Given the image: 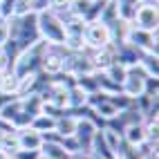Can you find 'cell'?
<instances>
[{
    "instance_id": "9c48e42d",
    "label": "cell",
    "mask_w": 159,
    "mask_h": 159,
    "mask_svg": "<svg viewBox=\"0 0 159 159\" xmlns=\"http://www.w3.org/2000/svg\"><path fill=\"white\" fill-rule=\"evenodd\" d=\"M16 132H18L20 150H40V146H43V134H38L31 128H23V130H16Z\"/></svg>"
},
{
    "instance_id": "6da1fadb",
    "label": "cell",
    "mask_w": 159,
    "mask_h": 159,
    "mask_svg": "<svg viewBox=\"0 0 159 159\" xmlns=\"http://www.w3.org/2000/svg\"><path fill=\"white\" fill-rule=\"evenodd\" d=\"M36 25H38V36L47 45H63L65 43V25L56 11H40L36 14Z\"/></svg>"
},
{
    "instance_id": "d4e9b609",
    "label": "cell",
    "mask_w": 159,
    "mask_h": 159,
    "mask_svg": "<svg viewBox=\"0 0 159 159\" xmlns=\"http://www.w3.org/2000/svg\"><path fill=\"white\" fill-rule=\"evenodd\" d=\"M9 40V20L0 16V47Z\"/></svg>"
},
{
    "instance_id": "e0dca14e",
    "label": "cell",
    "mask_w": 159,
    "mask_h": 159,
    "mask_svg": "<svg viewBox=\"0 0 159 159\" xmlns=\"http://www.w3.org/2000/svg\"><path fill=\"white\" fill-rule=\"evenodd\" d=\"M103 72L108 74V79H112L114 83H119V85H121V83H123V79H125V74H128V67H125V65H121L119 61H112V63H110V65L105 67Z\"/></svg>"
},
{
    "instance_id": "8fae6325",
    "label": "cell",
    "mask_w": 159,
    "mask_h": 159,
    "mask_svg": "<svg viewBox=\"0 0 159 159\" xmlns=\"http://www.w3.org/2000/svg\"><path fill=\"white\" fill-rule=\"evenodd\" d=\"M40 157H45V159H72V155L56 141H43V146H40Z\"/></svg>"
},
{
    "instance_id": "ffe728a7",
    "label": "cell",
    "mask_w": 159,
    "mask_h": 159,
    "mask_svg": "<svg viewBox=\"0 0 159 159\" xmlns=\"http://www.w3.org/2000/svg\"><path fill=\"white\" fill-rule=\"evenodd\" d=\"M18 90V76L11 72V70H7L2 74V81H0V92H7V94H16Z\"/></svg>"
},
{
    "instance_id": "cb8c5ba5",
    "label": "cell",
    "mask_w": 159,
    "mask_h": 159,
    "mask_svg": "<svg viewBox=\"0 0 159 159\" xmlns=\"http://www.w3.org/2000/svg\"><path fill=\"white\" fill-rule=\"evenodd\" d=\"M157 92H159V79L148 76V79H146V83H143V94H148V97L157 99Z\"/></svg>"
},
{
    "instance_id": "5bb4252c",
    "label": "cell",
    "mask_w": 159,
    "mask_h": 159,
    "mask_svg": "<svg viewBox=\"0 0 159 159\" xmlns=\"http://www.w3.org/2000/svg\"><path fill=\"white\" fill-rule=\"evenodd\" d=\"M20 150V143H18V132H5L2 134V141H0V152L7 155V157H14Z\"/></svg>"
},
{
    "instance_id": "f1b7e54d",
    "label": "cell",
    "mask_w": 159,
    "mask_h": 159,
    "mask_svg": "<svg viewBox=\"0 0 159 159\" xmlns=\"http://www.w3.org/2000/svg\"><path fill=\"white\" fill-rule=\"evenodd\" d=\"M0 159H9V157H7V155H2V152H0Z\"/></svg>"
},
{
    "instance_id": "2e32d148",
    "label": "cell",
    "mask_w": 159,
    "mask_h": 159,
    "mask_svg": "<svg viewBox=\"0 0 159 159\" xmlns=\"http://www.w3.org/2000/svg\"><path fill=\"white\" fill-rule=\"evenodd\" d=\"M148 76L152 79H159V63H157V54H141L139 63H137Z\"/></svg>"
},
{
    "instance_id": "7c38bea8",
    "label": "cell",
    "mask_w": 159,
    "mask_h": 159,
    "mask_svg": "<svg viewBox=\"0 0 159 159\" xmlns=\"http://www.w3.org/2000/svg\"><path fill=\"white\" fill-rule=\"evenodd\" d=\"M74 130H76V119H74L72 114H67V108H65V112L56 119V130L54 132L63 139V137H72Z\"/></svg>"
},
{
    "instance_id": "7a4b0ae2",
    "label": "cell",
    "mask_w": 159,
    "mask_h": 159,
    "mask_svg": "<svg viewBox=\"0 0 159 159\" xmlns=\"http://www.w3.org/2000/svg\"><path fill=\"white\" fill-rule=\"evenodd\" d=\"M45 47H47V43H43V40H40V43L31 45L29 49L20 52V54L16 56V61H14V65H11V72L16 74L18 79L40 72V61H43V52H45Z\"/></svg>"
},
{
    "instance_id": "603a6c76",
    "label": "cell",
    "mask_w": 159,
    "mask_h": 159,
    "mask_svg": "<svg viewBox=\"0 0 159 159\" xmlns=\"http://www.w3.org/2000/svg\"><path fill=\"white\" fill-rule=\"evenodd\" d=\"M27 14H36V0H16L14 16H27Z\"/></svg>"
},
{
    "instance_id": "5b68a950",
    "label": "cell",
    "mask_w": 159,
    "mask_h": 159,
    "mask_svg": "<svg viewBox=\"0 0 159 159\" xmlns=\"http://www.w3.org/2000/svg\"><path fill=\"white\" fill-rule=\"evenodd\" d=\"M146 79H148V74H146L139 65L128 67V74H125V79H123V83H121V92L134 101L137 97H141V94H143V83H146Z\"/></svg>"
},
{
    "instance_id": "30bf717a",
    "label": "cell",
    "mask_w": 159,
    "mask_h": 159,
    "mask_svg": "<svg viewBox=\"0 0 159 159\" xmlns=\"http://www.w3.org/2000/svg\"><path fill=\"white\" fill-rule=\"evenodd\" d=\"M29 128H31V130H36L38 134L54 132V130H56V119H54V116H49V114H45V112H40V114H36L34 119H31Z\"/></svg>"
},
{
    "instance_id": "8992f818",
    "label": "cell",
    "mask_w": 159,
    "mask_h": 159,
    "mask_svg": "<svg viewBox=\"0 0 159 159\" xmlns=\"http://www.w3.org/2000/svg\"><path fill=\"white\" fill-rule=\"evenodd\" d=\"M157 23H159V11H157V5L155 2H146L139 5L134 11L132 18V27L137 29H143V31H157Z\"/></svg>"
},
{
    "instance_id": "ac0fdd59",
    "label": "cell",
    "mask_w": 159,
    "mask_h": 159,
    "mask_svg": "<svg viewBox=\"0 0 159 159\" xmlns=\"http://www.w3.org/2000/svg\"><path fill=\"white\" fill-rule=\"evenodd\" d=\"M81 105H88V94L76 85H72L67 90V108H81Z\"/></svg>"
},
{
    "instance_id": "277c9868",
    "label": "cell",
    "mask_w": 159,
    "mask_h": 159,
    "mask_svg": "<svg viewBox=\"0 0 159 159\" xmlns=\"http://www.w3.org/2000/svg\"><path fill=\"white\" fill-rule=\"evenodd\" d=\"M125 43H130L141 54H157V31H143V29H137L130 25Z\"/></svg>"
},
{
    "instance_id": "7402d4cb",
    "label": "cell",
    "mask_w": 159,
    "mask_h": 159,
    "mask_svg": "<svg viewBox=\"0 0 159 159\" xmlns=\"http://www.w3.org/2000/svg\"><path fill=\"white\" fill-rule=\"evenodd\" d=\"M108 101H110V103H112V105H114V108L119 110V112H123V110H128L130 105L134 103V101H132L130 97H125L123 92H119V94H110V97H108Z\"/></svg>"
},
{
    "instance_id": "3957f363",
    "label": "cell",
    "mask_w": 159,
    "mask_h": 159,
    "mask_svg": "<svg viewBox=\"0 0 159 159\" xmlns=\"http://www.w3.org/2000/svg\"><path fill=\"white\" fill-rule=\"evenodd\" d=\"M83 40H85L88 49H101L112 45V36L108 25H103L101 20H92V23H85V29H83Z\"/></svg>"
},
{
    "instance_id": "52a82bcc",
    "label": "cell",
    "mask_w": 159,
    "mask_h": 159,
    "mask_svg": "<svg viewBox=\"0 0 159 159\" xmlns=\"http://www.w3.org/2000/svg\"><path fill=\"white\" fill-rule=\"evenodd\" d=\"M97 125L88 119H76V130H74V137H76V141L81 146V152L83 155H90V148H92V139L94 134H97Z\"/></svg>"
},
{
    "instance_id": "4dcf8cb0",
    "label": "cell",
    "mask_w": 159,
    "mask_h": 159,
    "mask_svg": "<svg viewBox=\"0 0 159 159\" xmlns=\"http://www.w3.org/2000/svg\"><path fill=\"white\" fill-rule=\"evenodd\" d=\"M40 159H45V157H40Z\"/></svg>"
},
{
    "instance_id": "44dd1931",
    "label": "cell",
    "mask_w": 159,
    "mask_h": 159,
    "mask_svg": "<svg viewBox=\"0 0 159 159\" xmlns=\"http://www.w3.org/2000/svg\"><path fill=\"white\" fill-rule=\"evenodd\" d=\"M105 2H108V0H92L90 7H88V11H85V16H83V23H92V20H99V16H101V11H103Z\"/></svg>"
},
{
    "instance_id": "d6986e66",
    "label": "cell",
    "mask_w": 159,
    "mask_h": 159,
    "mask_svg": "<svg viewBox=\"0 0 159 159\" xmlns=\"http://www.w3.org/2000/svg\"><path fill=\"white\" fill-rule=\"evenodd\" d=\"M94 112H97V116H99V119H101L103 123H108V121H112L114 116L119 114V110H116V108H114V105H112V103H110L108 99H105L103 103H99L97 108H94Z\"/></svg>"
},
{
    "instance_id": "83f0119b",
    "label": "cell",
    "mask_w": 159,
    "mask_h": 159,
    "mask_svg": "<svg viewBox=\"0 0 159 159\" xmlns=\"http://www.w3.org/2000/svg\"><path fill=\"white\" fill-rule=\"evenodd\" d=\"M14 99H18L16 94H7V92H0V110H2L7 103H11Z\"/></svg>"
},
{
    "instance_id": "484cf974",
    "label": "cell",
    "mask_w": 159,
    "mask_h": 159,
    "mask_svg": "<svg viewBox=\"0 0 159 159\" xmlns=\"http://www.w3.org/2000/svg\"><path fill=\"white\" fill-rule=\"evenodd\" d=\"M9 159H40V150H18Z\"/></svg>"
},
{
    "instance_id": "4316f807",
    "label": "cell",
    "mask_w": 159,
    "mask_h": 159,
    "mask_svg": "<svg viewBox=\"0 0 159 159\" xmlns=\"http://www.w3.org/2000/svg\"><path fill=\"white\" fill-rule=\"evenodd\" d=\"M11 58H9V54L5 52V47H0V72H7V70H11Z\"/></svg>"
},
{
    "instance_id": "9a60e30c",
    "label": "cell",
    "mask_w": 159,
    "mask_h": 159,
    "mask_svg": "<svg viewBox=\"0 0 159 159\" xmlns=\"http://www.w3.org/2000/svg\"><path fill=\"white\" fill-rule=\"evenodd\" d=\"M74 85L79 90H83L90 97V94L99 92V85H97V79H94V72L92 74H79V76H74Z\"/></svg>"
},
{
    "instance_id": "1f68e13d",
    "label": "cell",
    "mask_w": 159,
    "mask_h": 159,
    "mask_svg": "<svg viewBox=\"0 0 159 159\" xmlns=\"http://www.w3.org/2000/svg\"><path fill=\"white\" fill-rule=\"evenodd\" d=\"M0 2H2V0H0Z\"/></svg>"
},
{
    "instance_id": "f546056e",
    "label": "cell",
    "mask_w": 159,
    "mask_h": 159,
    "mask_svg": "<svg viewBox=\"0 0 159 159\" xmlns=\"http://www.w3.org/2000/svg\"><path fill=\"white\" fill-rule=\"evenodd\" d=\"M2 74H5V72H0V81H2Z\"/></svg>"
},
{
    "instance_id": "4fadbf2b",
    "label": "cell",
    "mask_w": 159,
    "mask_h": 159,
    "mask_svg": "<svg viewBox=\"0 0 159 159\" xmlns=\"http://www.w3.org/2000/svg\"><path fill=\"white\" fill-rule=\"evenodd\" d=\"M114 5H116V16L121 20H125V23H132L139 2H137V0H114Z\"/></svg>"
},
{
    "instance_id": "ba28073f",
    "label": "cell",
    "mask_w": 159,
    "mask_h": 159,
    "mask_svg": "<svg viewBox=\"0 0 159 159\" xmlns=\"http://www.w3.org/2000/svg\"><path fill=\"white\" fill-rule=\"evenodd\" d=\"M121 137H123V141L128 143V146H132V148L143 146V143L148 141V132H146L143 121H141V123H132V125H128V128L123 130Z\"/></svg>"
}]
</instances>
